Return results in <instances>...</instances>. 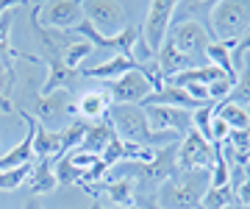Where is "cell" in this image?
Returning <instances> with one entry per match:
<instances>
[{
    "label": "cell",
    "mask_w": 250,
    "mask_h": 209,
    "mask_svg": "<svg viewBox=\"0 0 250 209\" xmlns=\"http://www.w3.org/2000/svg\"><path fill=\"white\" fill-rule=\"evenodd\" d=\"M103 87H106L108 95H111V106H114V103H134V106H139V103L153 92L150 81L145 78V73L139 67L131 70V73H125L123 78H117V81L103 84Z\"/></svg>",
    "instance_id": "8fae6325"
},
{
    "label": "cell",
    "mask_w": 250,
    "mask_h": 209,
    "mask_svg": "<svg viewBox=\"0 0 250 209\" xmlns=\"http://www.w3.org/2000/svg\"><path fill=\"white\" fill-rule=\"evenodd\" d=\"M25 209H42V207H39V201L31 198V201H28V207H25Z\"/></svg>",
    "instance_id": "83f0119b"
},
{
    "label": "cell",
    "mask_w": 250,
    "mask_h": 209,
    "mask_svg": "<svg viewBox=\"0 0 250 209\" xmlns=\"http://www.w3.org/2000/svg\"><path fill=\"white\" fill-rule=\"evenodd\" d=\"M206 62L220 67L228 78L236 81V67H233V59H231V47L223 45V42H211V45L206 47Z\"/></svg>",
    "instance_id": "d6986e66"
},
{
    "label": "cell",
    "mask_w": 250,
    "mask_h": 209,
    "mask_svg": "<svg viewBox=\"0 0 250 209\" xmlns=\"http://www.w3.org/2000/svg\"><path fill=\"white\" fill-rule=\"evenodd\" d=\"M233 201H236V190H233L231 184L217 187V190L208 187V192L200 201V209H228V207H233Z\"/></svg>",
    "instance_id": "44dd1931"
},
{
    "label": "cell",
    "mask_w": 250,
    "mask_h": 209,
    "mask_svg": "<svg viewBox=\"0 0 250 209\" xmlns=\"http://www.w3.org/2000/svg\"><path fill=\"white\" fill-rule=\"evenodd\" d=\"M92 50L95 47L86 42V39H72L70 45L64 47V53H62V62L67 70H72V73H78V67L83 64V59H89Z\"/></svg>",
    "instance_id": "ffe728a7"
},
{
    "label": "cell",
    "mask_w": 250,
    "mask_h": 209,
    "mask_svg": "<svg viewBox=\"0 0 250 209\" xmlns=\"http://www.w3.org/2000/svg\"><path fill=\"white\" fill-rule=\"evenodd\" d=\"M86 192H92V198H98V192L103 195L106 207L111 209H131L136 207V190H134V179L131 176H114L106 182L98 184H78Z\"/></svg>",
    "instance_id": "9c48e42d"
},
{
    "label": "cell",
    "mask_w": 250,
    "mask_h": 209,
    "mask_svg": "<svg viewBox=\"0 0 250 209\" xmlns=\"http://www.w3.org/2000/svg\"><path fill=\"white\" fill-rule=\"evenodd\" d=\"M250 31V0H214L208 17V34L214 42H223L233 50Z\"/></svg>",
    "instance_id": "3957f363"
},
{
    "label": "cell",
    "mask_w": 250,
    "mask_h": 209,
    "mask_svg": "<svg viewBox=\"0 0 250 209\" xmlns=\"http://www.w3.org/2000/svg\"><path fill=\"white\" fill-rule=\"evenodd\" d=\"M31 170H34V164H25V167H17V170H3L0 173V192H11L22 187L25 179L31 176Z\"/></svg>",
    "instance_id": "603a6c76"
},
{
    "label": "cell",
    "mask_w": 250,
    "mask_h": 209,
    "mask_svg": "<svg viewBox=\"0 0 250 209\" xmlns=\"http://www.w3.org/2000/svg\"><path fill=\"white\" fill-rule=\"evenodd\" d=\"M228 103L250 109V53H245L236 64V84H233L231 95H228Z\"/></svg>",
    "instance_id": "e0dca14e"
},
{
    "label": "cell",
    "mask_w": 250,
    "mask_h": 209,
    "mask_svg": "<svg viewBox=\"0 0 250 209\" xmlns=\"http://www.w3.org/2000/svg\"><path fill=\"white\" fill-rule=\"evenodd\" d=\"M236 201H239L242 207L250 209V179H245V182L236 187Z\"/></svg>",
    "instance_id": "d4e9b609"
},
{
    "label": "cell",
    "mask_w": 250,
    "mask_h": 209,
    "mask_svg": "<svg viewBox=\"0 0 250 209\" xmlns=\"http://www.w3.org/2000/svg\"><path fill=\"white\" fill-rule=\"evenodd\" d=\"M142 109L153 131H167L181 139L192 131V112L189 109H175V106H142Z\"/></svg>",
    "instance_id": "30bf717a"
},
{
    "label": "cell",
    "mask_w": 250,
    "mask_h": 209,
    "mask_svg": "<svg viewBox=\"0 0 250 209\" xmlns=\"http://www.w3.org/2000/svg\"><path fill=\"white\" fill-rule=\"evenodd\" d=\"M172 11H175V0H153L147 6V20H145V31L139 34L142 42L147 45L150 56L156 59L164 45V39L170 34L172 25Z\"/></svg>",
    "instance_id": "8992f818"
},
{
    "label": "cell",
    "mask_w": 250,
    "mask_h": 209,
    "mask_svg": "<svg viewBox=\"0 0 250 209\" xmlns=\"http://www.w3.org/2000/svg\"><path fill=\"white\" fill-rule=\"evenodd\" d=\"M59 182L53 173V159H36L31 179H28V195H45V192H53Z\"/></svg>",
    "instance_id": "2e32d148"
},
{
    "label": "cell",
    "mask_w": 250,
    "mask_h": 209,
    "mask_svg": "<svg viewBox=\"0 0 250 209\" xmlns=\"http://www.w3.org/2000/svg\"><path fill=\"white\" fill-rule=\"evenodd\" d=\"M114 139H117V131H114V126H111V120L103 117V120H98V123H89V128H86V134H83V139H81L78 151L103 156V151H106Z\"/></svg>",
    "instance_id": "4fadbf2b"
},
{
    "label": "cell",
    "mask_w": 250,
    "mask_h": 209,
    "mask_svg": "<svg viewBox=\"0 0 250 209\" xmlns=\"http://www.w3.org/2000/svg\"><path fill=\"white\" fill-rule=\"evenodd\" d=\"M53 173H56V182H59V184H78L81 182V173L72 167L70 154H64L62 159L53 164Z\"/></svg>",
    "instance_id": "cb8c5ba5"
},
{
    "label": "cell",
    "mask_w": 250,
    "mask_h": 209,
    "mask_svg": "<svg viewBox=\"0 0 250 209\" xmlns=\"http://www.w3.org/2000/svg\"><path fill=\"white\" fill-rule=\"evenodd\" d=\"M214 115L217 117H223L231 131H245V128H250V115H248L245 106H236V103L223 100V103H217L214 106Z\"/></svg>",
    "instance_id": "ac0fdd59"
},
{
    "label": "cell",
    "mask_w": 250,
    "mask_h": 209,
    "mask_svg": "<svg viewBox=\"0 0 250 209\" xmlns=\"http://www.w3.org/2000/svg\"><path fill=\"white\" fill-rule=\"evenodd\" d=\"M39 23L50 31L59 34H70L83 23V6L81 0H53V3H42L39 9Z\"/></svg>",
    "instance_id": "52a82bcc"
},
{
    "label": "cell",
    "mask_w": 250,
    "mask_h": 209,
    "mask_svg": "<svg viewBox=\"0 0 250 209\" xmlns=\"http://www.w3.org/2000/svg\"><path fill=\"white\" fill-rule=\"evenodd\" d=\"M17 9L6 11V14L0 17V62H6V59L14 56V50H11V25H14V11Z\"/></svg>",
    "instance_id": "7402d4cb"
},
{
    "label": "cell",
    "mask_w": 250,
    "mask_h": 209,
    "mask_svg": "<svg viewBox=\"0 0 250 209\" xmlns=\"http://www.w3.org/2000/svg\"><path fill=\"white\" fill-rule=\"evenodd\" d=\"M136 207H139V209H161L153 195H142V198H136Z\"/></svg>",
    "instance_id": "484cf974"
},
{
    "label": "cell",
    "mask_w": 250,
    "mask_h": 209,
    "mask_svg": "<svg viewBox=\"0 0 250 209\" xmlns=\"http://www.w3.org/2000/svg\"><path fill=\"white\" fill-rule=\"evenodd\" d=\"M245 173H248V179H250V162H248V167H245Z\"/></svg>",
    "instance_id": "f1b7e54d"
},
{
    "label": "cell",
    "mask_w": 250,
    "mask_h": 209,
    "mask_svg": "<svg viewBox=\"0 0 250 209\" xmlns=\"http://www.w3.org/2000/svg\"><path fill=\"white\" fill-rule=\"evenodd\" d=\"M214 167V145H208L195 128L189 131L178 142V170L192 173V170H208Z\"/></svg>",
    "instance_id": "ba28073f"
},
{
    "label": "cell",
    "mask_w": 250,
    "mask_h": 209,
    "mask_svg": "<svg viewBox=\"0 0 250 209\" xmlns=\"http://www.w3.org/2000/svg\"><path fill=\"white\" fill-rule=\"evenodd\" d=\"M108 120H111L117 137H120L123 142H128V145L164 148V145L181 139V137L167 134V131H153L150 123H147L145 109L142 106H134V103H114V106L108 109Z\"/></svg>",
    "instance_id": "6da1fadb"
},
{
    "label": "cell",
    "mask_w": 250,
    "mask_h": 209,
    "mask_svg": "<svg viewBox=\"0 0 250 209\" xmlns=\"http://www.w3.org/2000/svg\"><path fill=\"white\" fill-rule=\"evenodd\" d=\"M83 6V20L89 23L100 37H117L125 31V6L117 0H81Z\"/></svg>",
    "instance_id": "277c9868"
},
{
    "label": "cell",
    "mask_w": 250,
    "mask_h": 209,
    "mask_svg": "<svg viewBox=\"0 0 250 209\" xmlns=\"http://www.w3.org/2000/svg\"><path fill=\"white\" fill-rule=\"evenodd\" d=\"M175 50L184 56H189L197 67H203L206 62V47L211 45L214 39L208 34V28L200 25V23H178V25H170V34H167Z\"/></svg>",
    "instance_id": "5b68a950"
},
{
    "label": "cell",
    "mask_w": 250,
    "mask_h": 209,
    "mask_svg": "<svg viewBox=\"0 0 250 209\" xmlns=\"http://www.w3.org/2000/svg\"><path fill=\"white\" fill-rule=\"evenodd\" d=\"M108 109H111V95H108L106 87L86 90L78 98V106H75V112L83 123H98V120L108 117Z\"/></svg>",
    "instance_id": "7c38bea8"
},
{
    "label": "cell",
    "mask_w": 250,
    "mask_h": 209,
    "mask_svg": "<svg viewBox=\"0 0 250 209\" xmlns=\"http://www.w3.org/2000/svg\"><path fill=\"white\" fill-rule=\"evenodd\" d=\"M211 187V173L208 170H192V173H175L170 182L159 187V195H153L161 209H200V201Z\"/></svg>",
    "instance_id": "7a4b0ae2"
},
{
    "label": "cell",
    "mask_w": 250,
    "mask_h": 209,
    "mask_svg": "<svg viewBox=\"0 0 250 209\" xmlns=\"http://www.w3.org/2000/svg\"><path fill=\"white\" fill-rule=\"evenodd\" d=\"M214 3L211 0H175V11H172V25L178 23H200L208 28Z\"/></svg>",
    "instance_id": "9a60e30c"
},
{
    "label": "cell",
    "mask_w": 250,
    "mask_h": 209,
    "mask_svg": "<svg viewBox=\"0 0 250 209\" xmlns=\"http://www.w3.org/2000/svg\"><path fill=\"white\" fill-rule=\"evenodd\" d=\"M136 67H139V62L114 53L111 59H106V62L98 64V67H86V70H81V75H86V78H100V81L111 84V81H117V78H123L125 73L136 70Z\"/></svg>",
    "instance_id": "5bb4252c"
},
{
    "label": "cell",
    "mask_w": 250,
    "mask_h": 209,
    "mask_svg": "<svg viewBox=\"0 0 250 209\" xmlns=\"http://www.w3.org/2000/svg\"><path fill=\"white\" fill-rule=\"evenodd\" d=\"M20 3H9V0H0V17L6 14V11H11V9H17Z\"/></svg>",
    "instance_id": "4316f807"
}]
</instances>
